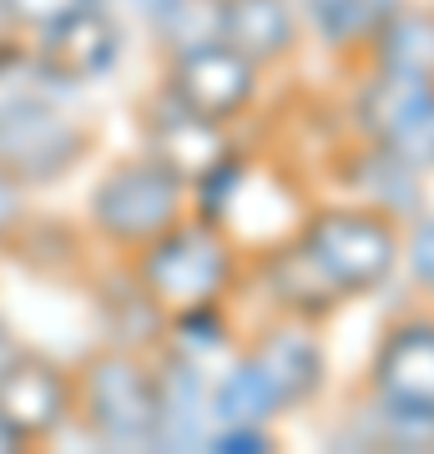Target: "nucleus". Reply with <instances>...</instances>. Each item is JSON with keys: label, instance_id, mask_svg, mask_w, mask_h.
Here are the masks:
<instances>
[{"label": "nucleus", "instance_id": "1", "mask_svg": "<svg viewBox=\"0 0 434 454\" xmlns=\"http://www.w3.org/2000/svg\"><path fill=\"white\" fill-rule=\"evenodd\" d=\"M137 283L157 298V309H172V313L193 309V303H217L223 288L233 283V247L202 217L197 223H172L152 243H142Z\"/></svg>", "mask_w": 434, "mask_h": 454}, {"label": "nucleus", "instance_id": "2", "mask_svg": "<svg viewBox=\"0 0 434 454\" xmlns=\"http://www.w3.org/2000/svg\"><path fill=\"white\" fill-rule=\"evenodd\" d=\"M71 409L97 439L137 450V444H157L162 424V399H157V373L142 369L131 354H101L91 358L81 379L71 384Z\"/></svg>", "mask_w": 434, "mask_h": 454}, {"label": "nucleus", "instance_id": "3", "mask_svg": "<svg viewBox=\"0 0 434 454\" xmlns=\"http://www.w3.org/2000/svg\"><path fill=\"white\" fill-rule=\"evenodd\" d=\"M304 247L328 268V278L343 293L379 288L399 262V232L389 223V212H374V207L313 212L304 227Z\"/></svg>", "mask_w": 434, "mask_h": 454}, {"label": "nucleus", "instance_id": "4", "mask_svg": "<svg viewBox=\"0 0 434 454\" xmlns=\"http://www.w3.org/2000/svg\"><path fill=\"white\" fill-rule=\"evenodd\" d=\"M182 187L187 182L162 167L157 157L116 167L112 177L97 182L91 192V223L122 247H142L172 223H182Z\"/></svg>", "mask_w": 434, "mask_h": 454}, {"label": "nucleus", "instance_id": "5", "mask_svg": "<svg viewBox=\"0 0 434 454\" xmlns=\"http://www.w3.org/2000/svg\"><path fill=\"white\" fill-rule=\"evenodd\" d=\"M359 127L404 167L434 172V82L379 66V76L359 97Z\"/></svg>", "mask_w": 434, "mask_h": 454}, {"label": "nucleus", "instance_id": "6", "mask_svg": "<svg viewBox=\"0 0 434 454\" xmlns=\"http://www.w3.org/2000/svg\"><path fill=\"white\" fill-rule=\"evenodd\" d=\"M86 127L66 121L56 101L0 112V172L20 187H46L86 157Z\"/></svg>", "mask_w": 434, "mask_h": 454}, {"label": "nucleus", "instance_id": "7", "mask_svg": "<svg viewBox=\"0 0 434 454\" xmlns=\"http://www.w3.org/2000/svg\"><path fill=\"white\" fill-rule=\"evenodd\" d=\"M257 91V66L248 56H238L233 46H223L217 35L182 46L172 76H167V97L182 101L187 112L208 116V121H233V116L253 101Z\"/></svg>", "mask_w": 434, "mask_h": 454}, {"label": "nucleus", "instance_id": "8", "mask_svg": "<svg viewBox=\"0 0 434 454\" xmlns=\"http://www.w3.org/2000/svg\"><path fill=\"white\" fill-rule=\"evenodd\" d=\"M374 394L389 414L434 419V324L409 318L374 354Z\"/></svg>", "mask_w": 434, "mask_h": 454}, {"label": "nucleus", "instance_id": "9", "mask_svg": "<svg viewBox=\"0 0 434 454\" xmlns=\"http://www.w3.org/2000/svg\"><path fill=\"white\" fill-rule=\"evenodd\" d=\"M71 414V379L41 354L0 358V424H11L26 444L61 429Z\"/></svg>", "mask_w": 434, "mask_h": 454}, {"label": "nucleus", "instance_id": "10", "mask_svg": "<svg viewBox=\"0 0 434 454\" xmlns=\"http://www.w3.org/2000/svg\"><path fill=\"white\" fill-rule=\"evenodd\" d=\"M116 46H122V31L116 20L101 11V5H71L66 16L46 20L41 26V56L46 66L61 76V82H91L101 71L116 66Z\"/></svg>", "mask_w": 434, "mask_h": 454}, {"label": "nucleus", "instance_id": "11", "mask_svg": "<svg viewBox=\"0 0 434 454\" xmlns=\"http://www.w3.org/2000/svg\"><path fill=\"white\" fill-rule=\"evenodd\" d=\"M152 157L162 167H172L182 182H197L208 177L217 162H227V137H223V121H208V116L187 112L182 101H162L157 116H152Z\"/></svg>", "mask_w": 434, "mask_h": 454}, {"label": "nucleus", "instance_id": "12", "mask_svg": "<svg viewBox=\"0 0 434 454\" xmlns=\"http://www.w3.org/2000/svg\"><path fill=\"white\" fill-rule=\"evenodd\" d=\"M293 5L288 0H217V41L248 56L253 66L283 61L293 51Z\"/></svg>", "mask_w": 434, "mask_h": 454}, {"label": "nucleus", "instance_id": "13", "mask_svg": "<svg viewBox=\"0 0 434 454\" xmlns=\"http://www.w3.org/2000/svg\"><path fill=\"white\" fill-rule=\"evenodd\" d=\"M253 358L273 379V389L283 394V404H304V399H313L323 389V348L304 328H278L268 339H257Z\"/></svg>", "mask_w": 434, "mask_h": 454}, {"label": "nucleus", "instance_id": "14", "mask_svg": "<svg viewBox=\"0 0 434 454\" xmlns=\"http://www.w3.org/2000/svg\"><path fill=\"white\" fill-rule=\"evenodd\" d=\"M268 288H273V298L283 309H293L298 318H319V313L334 309L338 298H349V293L328 278V268L304 247V238L288 243V247H278L273 258H268Z\"/></svg>", "mask_w": 434, "mask_h": 454}, {"label": "nucleus", "instance_id": "15", "mask_svg": "<svg viewBox=\"0 0 434 454\" xmlns=\"http://www.w3.org/2000/svg\"><path fill=\"white\" fill-rule=\"evenodd\" d=\"M374 61L384 71H404V76H424L434 82V11H409L394 5L389 20L374 31Z\"/></svg>", "mask_w": 434, "mask_h": 454}, {"label": "nucleus", "instance_id": "16", "mask_svg": "<svg viewBox=\"0 0 434 454\" xmlns=\"http://www.w3.org/2000/svg\"><path fill=\"white\" fill-rule=\"evenodd\" d=\"M208 409H212L223 424H268L278 409H288V404H283V394L273 389V379L263 373V364L248 354L238 369H233L223 384L212 389Z\"/></svg>", "mask_w": 434, "mask_h": 454}, {"label": "nucleus", "instance_id": "17", "mask_svg": "<svg viewBox=\"0 0 434 454\" xmlns=\"http://www.w3.org/2000/svg\"><path fill=\"white\" fill-rule=\"evenodd\" d=\"M354 187L364 197H369L374 207L384 212H414L419 207V172L414 167H404L394 152H384V146L374 142L364 157H354Z\"/></svg>", "mask_w": 434, "mask_h": 454}, {"label": "nucleus", "instance_id": "18", "mask_svg": "<svg viewBox=\"0 0 434 454\" xmlns=\"http://www.w3.org/2000/svg\"><path fill=\"white\" fill-rule=\"evenodd\" d=\"M61 91H71V82H61L56 71L46 66L41 51L20 46H0V112H20V106H46Z\"/></svg>", "mask_w": 434, "mask_h": 454}, {"label": "nucleus", "instance_id": "19", "mask_svg": "<svg viewBox=\"0 0 434 454\" xmlns=\"http://www.w3.org/2000/svg\"><path fill=\"white\" fill-rule=\"evenodd\" d=\"M399 0H323L313 11V26L328 46H359V41H374V31L389 20Z\"/></svg>", "mask_w": 434, "mask_h": 454}, {"label": "nucleus", "instance_id": "20", "mask_svg": "<svg viewBox=\"0 0 434 454\" xmlns=\"http://www.w3.org/2000/svg\"><path fill=\"white\" fill-rule=\"evenodd\" d=\"M172 328H178L182 348H217L227 339V318L217 313V303H193V309L172 313Z\"/></svg>", "mask_w": 434, "mask_h": 454}, {"label": "nucleus", "instance_id": "21", "mask_svg": "<svg viewBox=\"0 0 434 454\" xmlns=\"http://www.w3.org/2000/svg\"><path fill=\"white\" fill-rule=\"evenodd\" d=\"M212 450L257 454V450H273V434H263V424H223V434H212Z\"/></svg>", "mask_w": 434, "mask_h": 454}, {"label": "nucleus", "instance_id": "22", "mask_svg": "<svg viewBox=\"0 0 434 454\" xmlns=\"http://www.w3.org/2000/svg\"><path fill=\"white\" fill-rule=\"evenodd\" d=\"M409 268H414V278L434 293V217L409 232Z\"/></svg>", "mask_w": 434, "mask_h": 454}, {"label": "nucleus", "instance_id": "23", "mask_svg": "<svg viewBox=\"0 0 434 454\" xmlns=\"http://www.w3.org/2000/svg\"><path fill=\"white\" fill-rule=\"evenodd\" d=\"M71 5H101V0H11L16 20H36V26H46V20L66 16Z\"/></svg>", "mask_w": 434, "mask_h": 454}, {"label": "nucleus", "instance_id": "24", "mask_svg": "<svg viewBox=\"0 0 434 454\" xmlns=\"http://www.w3.org/2000/svg\"><path fill=\"white\" fill-rule=\"evenodd\" d=\"M16 202H20V182H11L5 172H0V232L16 223V212H20Z\"/></svg>", "mask_w": 434, "mask_h": 454}, {"label": "nucleus", "instance_id": "25", "mask_svg": "<svg viewBox=\"0 0 434 454\" xmlns=\"http://www.w3.org/2000/svg\"><path fill=\"white\" fill-rule=\"evenodd\" d=\"M182 5H187V0H137V11H142V16H152L157 26H162L167 16H178Z\"/></svg>", "mask_w": 434, "mask_h": 454}, {"label": "nucleus", "instance_id": "26", "mask_svg": "<svg viewBox=\"0 0 434 454\" xmlns=\"http://www.w3.org/2000/svg\"><path fill=\"white\" fill-rule=\"evenodd\" d=\"M11 31H16V11L11 0H0V46H11Z\"/></svg>", "mask_w": 434, "mask_h": 454}, {"label": "nucleus", "instance_id": "27", "mask_svg": "<svg viewBox=\"0 0 434 454\" xmlns=\"http://www.w3.org/2000/svg\"><path fill=\"white\" fill-rule=\"evenodd\" d=\"M20 444H26V439H20L11 424H0V450H20Z\"/></svg>", "mask_w": 434, "mask_h": 454}, {"label": "nucleus", "instance_id": "28", "mask_svg": "<svg viewBox=\"0 0 434 454\" xmlns=\"http://www.w3.org/2000/svg\"><path fill=\"white\" fill-rule=\"evenodd\" d=\"M293 5H304V11H308V16H313V11H319V5H323V0H293Z\"/></svg>", "mask_w": 434, "mask_h": 454}, {"label": "nucleus", "instance_id": "29", "mask_svg": "<svg viewBox=\"0 0 434 454\" xmlns=\"http://www.w3.org/2000/svg\"><path fill=\"white\" fill-rule=\"evenodd\" d=\"M0 358H11V343H5V328H0Z\"/></svg>", "mask_w": 434, "mask_h": 454}, {"label": "nucleus", "instance_id": "30", "mask_svg": "<svg viewBox=\"0 0 434 454\" xmlns=\"http://www.w3.org/2000/svg\"><path fill=\"white\" fill-rule=\"evenodd\" d=\"M212 5H217V0H212Z\"/></svg>", "mask_w": 434, "mask_h": 454}]
</instances>
